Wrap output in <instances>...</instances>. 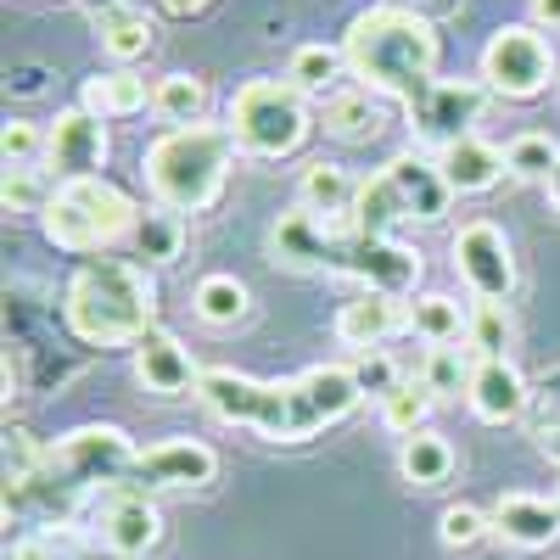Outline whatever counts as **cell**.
Segmentation results:
<instances>
[{
	"label": "cell",
	"mask_w": 560,
	"mask_h": 560,
	"mask_svg": "<svg viewBox=\"0 0 560 560\" xmlns=\"http://www.w3.org/2000/svg\"><path fill=\"white\" fill-rule=\"evenodd\" d=\"M197 404L208 415L230 420V427L258 432L264 443H308L319 432L342 427L364 404V393H359L353 364H308L287 382H258L230 364H213V370H202Z\"/></svg>",
	"instance_id": "6da1fadb"
},
{
	"label": "cell",
	"mask_w": 560,
	"mask_h": 560,
	"mask_svg": "<svg viewBox=\"0 0 560 560\" xmlns=\"http://www.w3.org/2000/svg\"><path fill=\"white\" fill-rule=\"evenodd\" d=\"M269 253L280 269L298 275H342L359 280L364 292H387V298H415L427 258L404 247L398 236H364L353 219H325L308 208H292L269 224Z\"/></svg>",
	"instance_id": "7a4b0ae2"
},
{
	"label": "cell",
	"mask_w": 560,
	"mask_h": 560,
	"mask_svg": "<svg viewBox=\"0 0 560 560\" xmlns=\"http://www.w3.org/2000/svg\"><path fill=\"white\" fill-rule=\"evenodd\" d=\"M342 57L364 90H376V96L409 113L438 84L443 39H438V23L427 12H415L409 0H376V7H364L348 23Z\"/></svg>",
	"instance_id": "3957f363"
},
{
	"label": "cell",
	"mask_w": 560,
	"mask_h": 560,
	"mask_svg": "<svg viewBox=\"0 0 560 560\" xmlns=\"http://www.w3.org/2000/svg\"><path fill=\"white\" fill-rule=\"evenodd\" d=\"M135 443L124 427L113 420H90V427H73L68 438L45 443L39 471L23 488H7V516L12 510H57V516H73L79 504H96L102 493L124 488L135 471Z\"/></svg>",
	"instance_id": "277c9868"
},
{
	"label": "cell",
	"mask_w": 560,
	"mask_h": 560,
	"mask_svg": "<svg viewBox=\"0 0 560 560\" xmlns=\"http://www.w3.org/2000/svg\"><path fill=\"white\" fill-rule=\"evenodd\" d=\"M62 319L84 348H135L158 325V280L135 258H84L62 287Z\"/></svg>",
	"instance_id": "5b68a950"
},
{
	"label": "cell",
	"mask_w": 560,
	"mask_h": 560,
	"mask_svg": "<svg viewBox=\"0 0 560 560\" xmlns=\"http://www.w3.org/2000/svg\"><path fill=\"white\" fill-rule=\"evenodd\" d=\"M236 158L242 152L224 124H191V129H163L147 147V158H140V174H147V191L158 208L197 219L224 197Z\"/></svg>",
	"instance_id": "8992f818"
},
{
	"label": "cell",
	"mask_w": 560,
	"mask_h": 560,
	"mask_svg": "<svg viewBox=\"0 0 560 560\" xmlns=\"http://www.w3.org/2000/svg\"><path fill=\"white\" fill-rule=\"evenodd\" d=\"M448 208H454V191H448L438 158L398 152L370 179H359V202H353L348 219L364 236H393L398 224H443Z\"/></svg>",
	"instance_id": "52a82bcc"
},
{
	"label": "cell",
	"mask_w": 560,
	"mask_h": 560,
	"mask_svg": "<svg viewBox=\"0 0 560 560\" xmlns=\"http://www.w3.org/2000/svg\"><path fill=\"white\" fill-rule=\"evenodd\" d=\"M224 129L242 158L280 163V158L303 152V140L314 135V113L292 79H247L236 84V96L224 107Z\"/></svg>",
	"instance_id": "ba28073f"
},
{
	"label": "cell",
	"mask_w": 560,
	"mask_h": 560,
	"mask_svg": "<svg viewBox=\"0 0 560 560\" xmlns=\"http://www.w3.org/2000/svg\"><path fill=\"white\" fill-rule=\"evenodd\" d=\"M135 219L140 208L124 185H113L107 174H90V179H57V197L39 213V230L57 253H102L135 236Z\"/></svg>",
	"instance_id": "9c48e42d"
},
{
	"label": "cell",
	"mask_w": 560,
	"mask_h": 560,
	"mask_svg": "<svg viewBox=\"0 0 560 560\" xmlns=\"http://www.w3.org/2000/svg\"><path fill=\"white\" fill-rule=\"evenodd\" d=\"M477 79L493 90L499 102H538L544 90L560 79L555 45L544 28L533 23H504L488 34L482 57H477Z\"/></svg>",
	"instance_id": "30bf717a"
},
{
	"label": "cell",
	"mask_w": 560,
	"mask_h": 560,
	"mask_svg": "<svg viewBox=\"0 0 560 560\" xmlns=\"http://www.w3.org/2000/svg\"><path fill=\"white\" fill-rule=\"evenodd\" d=\"M488 102H493V90L482 79H438L427 96L409 107V129H415L420 147L443 152V147H454V140L477 135Z\"/></svg>",
	"instance_id": "8fae6325"
},
{
	"label": "cell",
	"mask_w": 560,
	"mask_h": 560,
	"mask_svg": "<svg viewBox=\"0 0 560 560\" xmlns=\"http://www.w3.org/2000/svg\"><path fill=\"white\" fill-rule=\"evenodd\" d=\"M96 516H90V538H96L107 555H118V560H147L158 544H163V510L152 504V493H140V488H113V493H102L96 504Z\"/></svg>",
	"instance_id": "7c38bea8"
},
{
	"label": "cell",
	"mask_w": 560,
	"mask_h": 560,
	"mask_svg": "<svg viewBox=\"0 0 560 560\" xmlns=\"http://www.w3.org/2000/svg\"><path fill=\"white\" fill-rule=\"evenodd\" d=\"M454 269L471 287L477 303H510L516 292V253H510V236L493 219H471L459 224L454 236Z\"/></svg>",
	"instance_id": "4fadbf2b"
},
{
	"label": "cell",
	"mask_w": 560,
	"mask_h": 560,
	"mask_svg": "<svg viewBox=\"0 0 560 560\" xmlns=\"http://www.w3.org/2000/svg\"><path fill=\"white\" fill-rule=\"evenodd\" d=\"M113 158V135H107V118L90 113V107H62L45 129V168L57 179H90L102 174Z\"/></svg>",
	"instance_id": "5bb4252c"
},
{
	"label": "cell",
	"mask_w": 560,
	"mask_h": 560,
	"mask_svg": "<svg viewBox=\"0 0 560 560\" xmlns=\"http://www.w3.org/2000/svg\"><path fill=\"white\" fill-rule=\"evenodd\" d=\"M219 477V454L197 438H168V443H152L135 454V471H129V488L140 493H197Z\"/></svg>",
	"instance_id": "9a60e30c"
},
{
	"label": "cell",
	"mask_w": 560,
	"mask_h": 560,
	"mask_svg": "<svg viewBox=\"0 0 560 560\" xmlns=\"http://www.w3.org/2000/svg\"><path fill=\"white\" fill-rule=\"evenodd\" d=\"M129 359H135V382L158 398H185V393L197 398V387H202V364L191 359V348L174 331H163V325H152V331L129 348Z\"/></svg>",
	"instance_id": "2e32d148"
},
{
	"label": "cell",
	"mask_w": 560,
	"mask_h": 560,
	"mask_svg": "<svg viewBox=\"0 0 560 560\" xmlns=\"http://www.w3.org/2000/svg\"><path fill=\"white\" fill-rule=\"evenodd\" d=\"M465 404H471V415L482 420V427H510V420H527L533 382L510 359H477L471 387H465Z\"/></svg>",
	"instance_id": "e0dca14e"
},
{
	"label": "cell",
	"mask_w": 560,
	"mask_h": 560,
	"mask_svg": "<svg viewBox=\"0 0 560 560\" xmlns=\"http://www.w3.org/2000/svg\"><path fill=\"white\" fill-rule=\"evenodd\" d=\"M84 18H90V28H96V45H102V57L113 68H135L140 57H152L158 28L135 0H84Z\"/></svg>",
	"instance_id": "ac0fdd59"
},
{
	"label": "cell",
	"mask_w": 560,
	"mask_h": 560,
	"mask_svg": "<svg viewBox=\"0 0 560 560\" xmlns=\"http://www.w3.org/2000/svg\"><path fill=\"white\" fill-rule=\"evenodd\" d=\"M488 516H493V538H504L522 555L560 544V499H549V493H499Z\"/></svg>",
	"instance_id": "d6986e66"
},
{
	"label": "cell",
	"mask_w": 560,
	"mask_h": 560,
	"mask_svg": "<svg viewBox=\"0 0 560 560\" xmlns=\"http://www.w3.org/2000/svg\"><path fill=\"white\" fill-rule=\"evenodd\" d=\"M409 298H387V292H359L353 303H342L337 308V342L342 348H353V353H382V342L387 337H398V331H409V308H404Z\"/></svg>",
	"instance_id": "ffe728a7"
},
{
	"label": "cell",
	"mask_w": 560,
	"mask_h": 560,
	"mask_svg": "<svg viewBox=\"0 0 560 560\" xmlns=\"http://www.w3.org/2000/svg\"><path fill=\"white\" fill-rule=\"evenodd\" d=\"M438 168H443L454 197H482V191H493V185L510 174L504 168V152L488 147L482 135H465V140H454V147H443L438 152Z\"/></svg>",
	"instance_id": "44dd1931"
},
{
	"label": "cell",
	"mask_w": 560,
	"mask_h": 560,
	"mask_svg": "<svg viewBox=\"0 0 560 560\" xmlns=\"http://www.w3.org/2000/svg\"><path fill=\"white\" fill-rule=\"evenodd\" d=\"M79 107L102 113V118H135L152 107V90L135 68H107V73H90L79 90Z\"/></svg>",
	"instance_id": "7402d4cb"
},
{
	"label": "cell",
	"mask_w": 560,
	"mask_h": 560,
	"mask_svg": "<svg viewBox=\"0 0 560 560\" xmlns=\"http://www.w3.org/2000/svg\"><path fill=\"white\" fill-rule=\"evenodd\" d=\"M409 331L427 348H454L471 337V308H459V298L448 292H420L409 303Z\"/></svg>",
	"instance_id": "603a6c76"
},
{
	"label": "cell",
	"mask_w": 560,
	"mask_h": 560,
	"mask_svg": "<svg viewBox=\"0 0 560 560\" xmlns=\"http://www.w3.org/2000/svg\"><path fill=\"white\" fill-rule=\"evenodd\" d=\"M319 129L331 140H348V147H359V140H370L382 129V96L376 90H337V96H325V113H319Z\"/></svg>",
	"instance_id": "cb8c5ba5"
},
{
	"label": "cell",
	"mask_w": 560,
	"mask_h": 560,
	"mask_svg": "<svg viewBox=\"0 0 560 560\" xmlns=\"http://www.w3.org/2000/svg\"><path fill=\"white\" fill-rule=\"evenodd\" d=\"M359 202V179L342 163H308L298 179V208L325 213V219H348Z\"/></svg>",
	"instance_id": "d4e9b609"
},
{
	"label": "cell",
	"mask_w": 560,
	"mask_h": 560,
	"mask_svg": "<svg viewBox=\"0 0 560 560\" xmlns=\"http://www.w3.org/2000/svg\"><path fill=\"white\" fill-rule=\"evenodd\" d=\"M454 465H459V454H454V443L443 438V432H415V438H404V448H398V471H404V482L409 488H443L448 477H454Z\"/></svg>",
	"instance_id": "484cf974"
},
{
	"label": "cell",
	"mask_w": 560,
	"mask_h": 560,
	"mask_svg": "<svg viewBox=\"0 0 560 560\" xmlns=\"http://www.w3.org/2000/svg\"><path fill=\"white\" fill-rule=\"evenodd\" d=\"M208 79L197 73H163L152 84V113L168 124V129H191V124H208Z\"/></svg>",
	"instance_id": "4316f807"
},
{
	"label": "cell",
	"mask_w": 560,
	"mask_h": 560,
	"mask_svg": "<svg viewBox=\"0 0 560 560\" xmlns=\"http://www.w3.org/2000/svg\"><path fill=\"white\" fill-rule=\"evenodd\" d=\"M191 308L202 325H213V331H224V325H242L253 314V292L242 287L236 275H202L197 292H191Z\"/></svg>",
	"instance_id": "83f0119b"
},
{
	"label": "cell",
	"mask_w": 560,
	"mask_h": 560,
	"mask_svg": "<svg viewBox=\"0 0 560 560\" xmlns=\"http://www.w3.org/2000/svg\"><path fill=\"white\" fill-rule=\"evenodd\" d=\"M129 247H135V258H147V264H179V253H185V219L158 208V202L140 208Z\"/></svg>",
	"instance_id": "f1b7e54d"
},
{
	"label": "cell",
	"mask_w": 560,
	"mask_h": 560,
	"mask_svg": "<svg viewBox=\"0 0 560 560\" xmlns=\"http://www.w3.org/2000/svg\"><path fill=\"white\" fill-rule=\"evenodd\" d=\"M287 79L303 90V96H325V90L337 96V84H342V79H353V73H348L342 45H298Z\"/></svg>",
	"instance_id": "f546056e"
},
{
	"label": "cell",
	"mask_w": 560,
	"mask_h": 560,
	"mask_svg": "<svg viewBox=\"0 0 560 560\" xmlns=\"http://www.w3.org/2000/svg\"><path fill=\"white\" fill-rule=\"evenodd\" d=\"M527 438H533V448H538L549 465H560V364H555V370H544V376L533 382Z\"/></svg>",
	"instance_id": "4dcf8cb0"
},
{
	"label": "cell",
	"mask_w": 560,
	"mask_h": 560,
	"mask_svg": "<svg viewBox=\"0 0 560 560\" xmlns=\"http://www.w3.org/2000/svg\"><path fill=\"white\" fill-rule=\"evenodd\" d=\"M471 370H477V353L465 342L427 348V359H420V382L432 387V398H459L465 387H471Z\"/></svg>",
	"instance_id": "1f68e13d"
},
{
	"label": "cell",
	"mask_w": 560,
	"mask_h": 560,
	"mask_svg": "<svg viewBox=\"0 0 560 560\" xmlns=\"http://www.w3.org/2000/svg\"><path fill=\"white\" fill-rule=\"evenodd\" d=\"M504 168H510V179H538V185H549V174L560 168V140L544 135V129L516 135V140L504 147Z\"/></svg>",
	"instance_id": "d6a6232c"
},
{
	"label": "cell",
	"mask_w": 560,
	"mask_h": 560,
	"mask_svg": "<svg viewBox=\"0 0 560 560\" xmlns=\"http://www.w3.org/2000/svg\"><path fill=\"white\" fill-rule=\"evenodd\" d=\"M465 348H471L477 359H510V348H516V319H510V308L504 303H477Z\"/></svg>",
	"instance_id": "836d02e7"
},
{
	"label": "cell",
	"mask_w": 560,
	"mask_h": 560,
	"mask_svg": "<svg viewBox=\"0 0 560 560\" xmlns=\"http://www.w3.org/2000/svg\"><path fill=\"white\" fill-rule=\"evenodd\" d=\"M432 387L427 382H404L393 398H382V427L387 432H398V438H415V432H427V420H432Z\"/></svg>",
	"instance_id": "e575fe53"
},
{
	"label": "cell",
	"mask_w": 560,
	"mask_h": 560,
	"mask_svg": "<svg viewBox=\"0 0 560 560\" xmlns=\"http://www.w3.org/2000/svg\"><path fill=\"white\" fill-rule=\"evenodd\" d=\"M438 538H443V549H477L493 538V516L477 504H448L438 516Z\"/></svg>",
	"instance_id": "d590c367"
},
{
	"label": "cell",
	"mask_w": 560,
	"mask_h": 560,
	"mask_svg": "<svg viewBox=\"0 0 560 560\" xmlns=\"http://www.w3.org/2000/svg\"><path fill=\"white\" fill-rule=\"evenodd\" d=\"M57 197V185L45 179L39 168H7V185H0V202L7 213H45Z\"/></svg>",
	"instance_id": "8d00e7d4"
},
{
	"label": "cell",
	"mask_w": 560,
	"mask_h": 560,
	"mask_svg": "<svg viewBox=\"0 0 560 560\" xmlns=\"http://www.w3.org/2000/svg\"><path fill=\"white\" fill-rule=\"evenodd\" d=\"M0 158H7V168H45V129L28 118H7V129H0Z\"/></svg>",
	"instance_id": "74e56055"
},
{
	"label": "cell",
	"mask_w": 560,
	"mask_h": 560,
	"mask_svg": "<svg viewBox=\"0 0 560 560\" xmlns=\"http://www.w3.org/2000/svg\"><path fill=\"white\" fill-rule=\"evenodd\" d=\"M353 376H359V393H364V398H393V393L404 387V376H398V364H393L387 353H359V364H353Z\"/></svg>",
	"instance_id": "f35d334b"
},
{
	"label": "cell",
	"mask_w": 560,
	"mask_h": 560,
	"mask_svg": "<svg viewBox=\"0 0 560 560\" xmlns=\"http://www.w3.org/2000/svg\"><path fill=\"white\" fill-rule=\"evenodd\" d=\"M7 90H12V96H39V90H45V68H12Z\"/></svg>",
	"instance_id": "ab89813d"
},
{
	"label": "cell",
	"mask_w": 560,
	"mask_h": 560,
	"mask_svg": "<svg viewBox=\"0 0 560 560\" xmlns=\"http://www.w3.org/2000/svg\"><path fill=\"white\" fill-rule=\"evenodd\" d=\"M158 12H168V18H197V12H208L213 0H152Z\"/></svg>",
	"instance_id": "60d3db41"
},
{
	"label": "cell",
	"mask_w": 560,
	"mask_h": 560,
	"mask_svg": "<svg viewBox=\"0 0 560 560\" xmlns=\"http://www.w3.org/2000/svg\"><path fill=\"white\" fill-rule=\"evenodd\" d=\"M409 7H415V12H427V18L438 23V18H454V12L465 7V0H409Z\"/></svg>",
	"instance_id": "b9f144b4"
},
{
	"label": "cell",
	"mask_w": 560,
	"mask_h": 560,
	"mask_svg": "<svg viewBox=\"0 0 560 560\" xmlns=\"http://www.w3.org/2000/svg\"><path fill=\"white\" fill-rule=\"evenodd\" d=\"M533 28H560V0H533Z\"/></svg>",
	"instance_id": "7bdbcfd3"
},
{
	"label": "cell",
	"mask_w": 560,
	"mask_h": 560,
	"mask_svg": "<svg viewBox=\"0 0 560 560\" xmlns=\"http://www.w3.org/2000/svg\"><path fill=\"white\" fill-rule=\"evenodd\" d=\"M544 197H549V208H555V213H560V168H555V174H549V185H544Z\"/></svg>",
	"instance_id": "ee69618b"
},
{
	"label": "cell",
	"mask_w": 560,
	"mask_h": 560,
	"mask_svg": "<svg viewBox=\"0 0 560 560\" xmlns=\"http://www.w3.org/2000/svg\"><path fill=\"white\" fill-rule=\"evenodd\" d=\"M555 90H560V79H555Z\"/></svg>",
	"instance_id": "f6af8a7d"
}]
</instances>
